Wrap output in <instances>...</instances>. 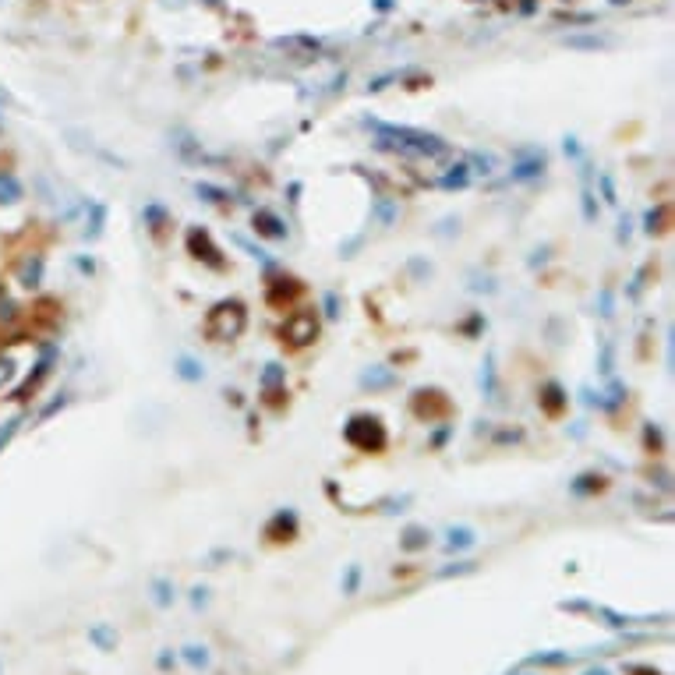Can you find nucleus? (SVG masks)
Wrapping results in <instances>:
<instances>
[{"mask_svg":"<svg viewBox=\"0 0 675 675\" xmlns=\"http://www.w3.org/2000/svg\"><path fill=\"white\" fill-rule=\"evenodd\" d=\"M283 336H287L293 347L315 343V336H318V315H315V311H293V315H287Z\"/></svg>","mask_w":675,"mask_h":675,"instance_id":"obj_4","label":"nucleus"},{"mask_svg":"<svg viewBox=\"0 0 675 675\" xmlns=\"http://www.w3.org/2000/svg\"><path fill=\"white\" fill-rule=\"evenodd\" d=\"M541 403H545V410H548V414H559L570 399H566V392H562V386H559V382H545V389H541Z\"/></svg>","mask_w":675,"mask_h":675,"instance_id":"obj_16","label":"nucleus"},{"mask_svg":"<svg viewBox=\"0 0 675 675\" xmlns=\"http://www.w3.org/2000/svg\"><path fill=\"white\" fill-rule=\"evenodd\" d=\"M368 127L379 135V145L392 149L399 156H417V159H446L449 145L431 135V131H417V127H399V124H382V120H368Z\"/></svg>","mask_w":675,"mask_h":675,"instance_id":"obj_1","label":"nucleus"},{"mask_svg":"<svg viewBox=\"0 0 675 675\" xmlns=\"http://www.w3.org/2000/svg\"><path fill=\"white\" fill-rule=\"evenodd\" d=\"M629 234H633V219L622 216V219H619V241H629Z\"/></svg>","mask_w":675,"mask_h":675,"instance_id":"obj_40","label":"nucleus"},{"mask_svg":"<svg viewBox=\"0 0 675 675\" xmlns=\"http://www.w3.org/2000/svg\"><path fill=\"white\" fill-rule=\"evenodd\" d=\"M174 372H177V379H181V382H192V386L205 379V365H202L198 357H192V354H177Z\"/></svg>","mask_w":675,"mask_h":675,"instance_id":"obj_10","label":"nucleus"},{"mask_svg":"<svg viewBox=\"0 0 675 675\" xmlns=\"http://www.w3.org/2000/svg\"><path fill=\"white\" fill-rule=\"evenodd\" d=\"M562 152H566L570 159H580V156H583V152H580V142H577V138H566V142H562Z\"/></svg>","mask_w":675,"mask_h":675,"instance_id":"obj_38","label":"nucleus"},{"mask_svg":"<svg viewBox=\"0 0 675 675\" xmlns=\"http://www.w3.org/2000/svg\"><path fill=\"white\" fill-rule=\"evenodd\" d=\"M545 258H548V248H538L534 258H530V266H538V262H545Z\"/></svg>","mask_w":675,"mask_h":675,"instance_id":"obj_43","label":"nucleus"},{"mask_svg":"<svg viewBox=\"0 0 675 675\" xmlns=\"http://www.w3.org/2000/svg\"><path fill=\"white\" fill-rule=\"evenodd\" d=\"M594 488H601V478H597V474H580L577 484H573L577 495H587V491H594Z\"/></svg>","mask_w":675,"mask_h":675,"instance_id":"obj_27","label":"nucleus"},{"mask_svg":"<svg viewBox=\"0 0 675 675\" xmlns=\"http://www.w3.org/2000/svg\"><path fill=\"white\" fill-rule=\"evenodd\" d=\"M372 219H375L379 226H392V223L399 219V202L389 198V194H379V198L372 202Z\"/></svg>","mask_w":675,"mask_h":675,"instance_id":"obj_11","label":"nucleus"},{"mask_svg":"<svg viewBox=\"0 0 675 675\" xmlns=\"http://www.w3.org/2000/svg\"><path fill=\"white\" fill-rule=\"evenodd\" d=\"M322 308H325L329 318H340V297H336V293H325V297H322Z\"/></svg>","mask_w":675,"mask_h":675,"instance_id":"obj_35","label":"nucleus"},{"mask_svg":"<svg viewBox=\"0 0 675 675\" xmlns=\"http://www.w3.org/2000/svg\"><path fill=\"white\" fill-rule=\"evenodd\" d=\"M293 530H297V516H293L290 509H280V513L269 520V527H266V534H269V538H276V534H287V538H290Z\"/></svg>","mask_w":675,"mask_h":675,"instance_id":"obj_18","label":"nucleus"},{"mask_svg":"<svg viewBox=\"0 0 675 675\" xmlns=\"http://www.w3.org/2000/svg\"><path fill=\"white\" fill-rule=\"evenodd\" d=\"M597 372L605 375V379H612V372H615V347L605 340L601 343V354H597Z\"/></svg>","mask_w":675,"mask_h":675,"instance_id":"obj_21","label":"nucleus"},{"mask_svg":"<svg viewBox=\"0 0 675 675\" xmlns=\"http://www.w3.org/2000/svg\"><path fill=\"white\" fill-rule=\"evenodd\" d=\"M258 386H262V392H280V386H287V368L283 365H266V372H262V379H258Z\"/></svg>","mask_w":675,"mask_h":675,"instance_id":"obj_15","label":"nucleus"},{"mask_svg":"<svg viewBox=\"0 0 675 675\" xmlns=\"http://www.w3.org/2000/svg\"><path fill=\"white\" fill-rule=\"evenodd\" d=\"M612 308H615V304H612V290H601V315H605V318H612V315H615Z\"/></svg>","mask_w":675,"mask_h":675,"instance_id":"obj_37","label":"nucleus"},{"mask_svg":"<svg viewBox=\"0 0 675 675\" xmlns=\"http://www.w3.org/2000/svg\"><path fill=\"white\" fill-rule=\"evenodd\" d=\"M471 177H474V174H471V167H467V159H464V163H453V167L439 177V188H446V192H460V188L471 184Z\"/></svg>","mask_w":675,"mask_h":675,"instance_id":"obj_12","label":"nucleus"},{"mask_svg":"<svg viewBox=\"0 0 675 675\" xmlns=\"http://www.w3.org/2000/svg\"><path fill=\"white\" fill-rule=\"evenodd\" d=\"M85 209H89V216H85V237H99L103 223H106V205L103 202H89Z\"/></svg>","mask_w":675,"mask_h":675,"instance_id":"obj_19","label":"nucleus"},{"mask_svg":"<svg viewBox=\"0 0 675 675\" xmlns=\"http://www.w3.org/2000/svg\"><path fill=\"white\" fill-rule=\"evenodd\" d=\"M14 375H18V365H14V357H11V354H0V389L11 386V382H14Z\"/></svg>","mask_w":675,"mask_h":675,"instance_id":"obj_24","label":"nucleus"},{"mask_svg":"<svg viewBox=\"0 0 675 675\" xmlns=\"http://www.w3.org/2000/svg\"><path fill=\"white\" fill-rule=\"evenodd\" d=\"M580 205H583V219L594 223V219H597V198H594V188H590V167H583V194H580Z\"/></svg>","mask_w":675,"mask_h":675,"instance_id":"obj_17","label":"nucleus"},{"mask_svg":"<svg viewBox=\"0 0 675 675\" xmlns=\"http://www.w3.org/2000/svg\"><path fill=\"white\" fill-rule=\"evenodd\" d=\"M343 435H347V442H350V446H357V449H365V453H372V449H382V446H386L382 421H379V417H372V414H357V417H350V424L343 428Z\"/></svg>","mask_w":675,"mask_h":675,"instance_id":"obj_3","label":"nucleus"},{"mask_svg":"<svg viewBox=\"0 0 675 675\" xmlns=\"http://www.w3.org/2000/svg\"><path fill=\"white\" fill-rule=\"evenodd\" d=\"M446 439H449V428H439V431H435V439H431V446L439 449V446H442Z\"/></svg>","mask_w":675,"mask_h":675,"instance_id":"obj_42","label":"nucleus"},{"mask_svg":"<svg viewBox=\"0 0 675 675\" xmlns=\"http://www.w3.org/2000/svg\"><path fill=\"white\" fill-rule=\"evenodd\" d=\"M188 248L194 251V258H205L212 269H223V258H219V251L212 248V241H209V234L205 230H188Z\"/></svg>","mask_w":675,"mask_h":675,"instance_id":"obj_6","label":"nucleus"},{"mask_svg":"<svg viewBox=\"0 0 675 675\" xmlns=\"http://www.w3.org/2000/svg\"><path fill=\"white\" fill-rule=\"evenodd\" d=\"M43 269H46V262H43V255L39 251H32V255H25L21 258V266H18V283L28 290H36L39 283H43Z\"/></svg>","mask_w":675,"mask_h":675,"instance_id":"obj_8","label":"nucleus"},{"mask_svg":"<svg viewBox=\"0 0 675 675\" xmlns=\"http://www.w3.org/2000/svg\"><path fill=\"white\" fill-rule=\"evenodd\" d=\"M75 266H78V273H85V276L96 273V262H93V258H75Z\"/></svg>","mask_w":675,"mask_h":675,"instance_id":"obj_41","label":"nucleus"},{"mask_svg":"<svg viewBox=\"0 0 675 675\" xmlns=\"http://www.w3.org/2000/svg\"><path fill=\"white\" fill-rule=\"evenodd\" d=\"M481 389L488 399H495V357L488 354V361H484V372H481Z\"/></svg>","mask_w":675,"mask_h":675,"instance_id":"obj_25","label":"nucleus"},{"mask_svg":"<svg viewBox=\"0 0 675 675\" xmlns=\"http://www.w3.org/2000/svg\"><path fill=\"white\" fill-rule=\"evenodd\" d=\"M89 637H93V640H96L99 647H110V644H113V640H117V637H113V629H110V626H96V629H93V633H89Z\"/></svg>","mask_w":675,"mask_h":675,"instance_id":"obj_32","label":"nucleus"},{"mask_svg":"<svg viewBox=\"0 0 675 675\" xmlns=\"http://www.w3.org/2000/svg\"><path fill=\"white\" fill-rule=\"evenodd\" d=\"M407 269H410V273H414V276H431V266H428V262H424V258H414V262H410V266H407Z\"/></svg>","mask_w":675,"mask_h":675,"instance_id":"obj_36","label":"nucleus"},{"mask_svg":"<svg viewBox=\"0 0 675 675\" xmlns=\"http://www.w3.org/2000/svg\"><path fill=\"white\" fill-rule=\"evenodd\" d=\"M597 184H601V194H605V202L608 205H615L619 198H615V181L608 177V174H597Z\"/></svg>","mask_w":675,"mask_h":675,"instance_id":"obj_29","label":"nucleus"},{"mask_svg":"<svg viewBox=\"0 0 675 675\" xmlns=\"http://www.w3.org/2000/svg\"><path fill=\"white\" fill-rule=\"evenodd\" d=\"M244 325H248V315H244L241 300H223V304H216V308L209 311V318H205V336H209L212 343H230V340H237V336L244 333Z\"/></svg>","mask_w":675,"mask_h":675,"instance_id":"obj_2","label":"nucleus"},{"mask_svg":"<svg viewBox=\"0 0 675 675\" xmlns=\"http://www.w3.org/2000/svg\"><path fill=\"white\" fill-rule=\"evenodd\" d=\"M255 234H262V237H269V241H287V223H283L276 212L258 209V212H255Z\"/></svg>","mask_w":675,"mask_h":675,"instance_id":"obj_7","label":"nucleus"},{"mask_svg":"<svg viewBox=\"0 0 675 675\" xmlns=\"http://www.w3.org/2000/svg\"><path fill=\"white\" fill-rule=\"evenodd\" d=\"M25 198V184L14 177V170L0 167V205H18Z\"/></svg>","mask_w":675,"mask_h":675,"instance_id":"obj_9","label":"nucleus"},{"mask_svg":"<svg viewBox=\"0 0 675 675\" xmlns=\"http://www.w3.org/2000/svg\"><path fill=\"white\" fill-rule=\"evenodd\" d=\"M389 386H396V372H392V368H382V365H379V368H368V372L361 375V389H372V392H375V389H389Z\"/></svg>","mask_w":675,"mask_h":675,"instance_id":"obj_13","label":"nucleus"},{"mask_svg":"<svg viewBox=\"0 0 675 675\" xmlns=\"http://www.w3.org/2000/svg\"><path fill=\"white\" fill-rule=\"evenodd\" d=\"M184 661H188L192 669H205V665H209V654H205V647L188 644V647H184Z\"/></svg>","mask_w":675,"mask_h":675,"instance_id":"obj_26","label":"nucleus"},{"mask_svg":"<svg viewBox=\"0 0 675 675\" xmlns=\"http://www.w3.org/2000/svg\"><path fill=\"white\" fill-rule=\"evenodd\" d=\"M467 167H471V174H484V177H488V174L498 170V159H495L491 152H471V156H467Z\"/></svg>","mask_w":675,"mask_h":675,"instance_id":"obj_20","label":"nucleus"},{"mask_svg":"<svg viewBox=\"0 0 675 675\" xmlns=\"http://www.w3.org/2000/svg\"><path fill=\"white\" fill-rule=\"evenodd\" d=\"M234 241H237V244H241L244 251H251V258H258V262H266V266H273V262H269V251H266V248H255V244H251L248 237H234Z\"/></svg>","mask_w":675,"mask_h":675,"instance_id":"obj_28","label":"nucleus"},{"mask_svg":"<svg viewBox=\"0 0 675 675\" xmlns=\"http://www.w3.org/2000/svg\"><path fill=\"white\" fill-rule=\"evenodd\" d=\"M145 219L152 223V230H159V226H163V219H167V212H163L159 205H145Z\"/></svg>","mask_w":675,"mask_h":675,"instance_id":"obj_33","label":"nucleus"},{"mask_svg":"<svg viewBox=\"0 0 675 675\" xmlns=\"http://www.w3.org/2000/svg\"><path fill=\"white\" fill-rule=\"evenodd\" d=\"M194 192L202 194L205 202H216V205H223V202H230V194L223 192V188H216V184H205V181H198V184H194Z\"/></svg>","mask_w":675,"mask_h":675,"instance_id":"obj_23","label":"nucleus"},{"mask_svg":"<svg viewBox=\"0 0 675 675\" xmlns=\"http://www.w3.org/2000/svg\"><path fill=\"white\" fill-rule=\"evenodd\" d=\"M541 174H545V152H541V149H520L516 159H513L509 177L523 184V181H538Z\"/></svg>","mask_w":675,"mask_h":675,"instance_id":"obj_5","label":"nucleus"},{"mask_svg":"<svg viewBox=\"0 0 675 675\" xmlns=\"http://www.w3.org/2000/svg\"><path fill=\"white\" fill-rule=\"evenodd\" d=\"M478 545V534L471 527H449L446 530V548L449 552H464V548H474Z\"/></svg>","mask_w":675,"mask_h":675,"instance_id":"obj_14","label":"nucleus"},{"mask_svg":"<svg viewBox=\"0 0 675 675\" xmlns=\"http://www.w3.org/2000/svg\"><path fill=\"white\" fill-rule=\"evenodd\" d=\"M428 538H431V534H428L424 527H407L399 545H403V548H424V545H428Z\"/></svg>","mask_w":675,"mask_h":675,"instance_id":"obj_22","label":"nucleus"},{"mask_svg":"<svg viewBox=\"0 0 675 675\" xmlns=\"http://www.w3.org/2000/svg\"><path fill=\"white\" fill-rule=\"evenodd\" d=\"M661 219H665V209H658V212L651 209V212L644 216V230H647V234H658V230H661Z\"/></svg>","mask_w":675,"mask_h":675,"instance_id":"obj_30","label":"nucleus"},{"mask_svg":"<svg viewBox=\"0 0 675 675\" xmlns=\"http://www.w3.org/2000/svg\"><path fill=\"white\" fill-rule=\"evenodd\" d=\"M357 580H361V570L354 566V570L347 573V583H343V590H347V594H354V590H357Z\"/></svg>","mask_w":675,"mask_h":675,"instance_id":"obj_39","label":"nucleus"},{"mask_svg":"<svg viewBox=\"0 0 675 675\" xmlns=\"http://www.w3.org/2000/svg\"><path fill=\"white\" fill-rule=\"evenodd\" d=\"M152 590H156V605H170V601H174V594H170L174 587H170L167 580H156V583H152Z\"/></svg>","mask_w":675,"mask_h":675,"instance_id":"obj_31","label":"nucleus"},{"mask_svg":"<svg viewBox=\"0 0 675 675\" xmlns=\"http://www.w3.org/2000/svg\"><path fill=\"white\" fill-rule=\"evenodd\" d=\"M453 230H460V219H456V216H446V219L435 226V234H439V237H449Z\"/></svg>","mask_w":675,"mask_h":675,"instance_id":"obj_34","label":"nucleus"}]
</instances>
